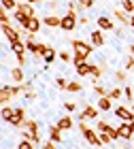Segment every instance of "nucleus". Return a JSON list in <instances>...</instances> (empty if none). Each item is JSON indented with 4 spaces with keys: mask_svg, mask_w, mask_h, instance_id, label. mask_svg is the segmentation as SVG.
<instances>
[{
    "mask_svg": "<svg viewBox=\"0 0 134 149\" xmlns=\"http://www.w3.org/2000/svg\"><path fill=\"white\" fill-rule=\"evenodd\" d=\"M113 115L119 119V121H134V113L132 109H128V107H124V104H119L113 109Z\"/></svg>",
    "mask_w": 134,
    "mask_h": 149,
    "instance_id": "nucleus-8",
    "label": "nucleus"
},
{
    "mask_svg": "<svg viewBox=\"0 0 134 149\" xmlns=\"http://www.w3.org/2000/svg\"><path fill=\"white\" fill-rule=\"evenodd\" d=\"M130 28L134 30V15H130Z\"/></svg>",
    "mask_w": 134,
    "mask_h": 149,
    "instance_id": "nucleus-47",
    "label": "nucleus"
},
{
    "mask_svg": "<svg viewBox=\"0 0 134 149\" xmlns=\"http://www.w3.org/2000/svg\"><path fill=\"white\" fill-rule=\"evenodd\" d=\"M9 49H11L13 56H15V60L26 58V53H28V49H26V40H15V43H9Z\"/></svg>",
    "mask_w": 134,
    "mask_h": 149,
    "instance_id": "nucleus-12",
    "label": "nucleus"
},
{
    "mask_svg": "<svg viewBox=\"0 0 134 149\" xmlns=\"http://www.w3.org/2000/svg\"><path fill=\"white\" fill-rule=\"evenodd\" d=\"M70 49L75 53V58H72V66L85 62V60H90L92 51H94V45L87 43V40H81V38H70Z\"/></svg>",
    "mask_w": 134,
    "mask_h": 149,
    "instance_id": "nucleus-1",
    "label": "nucleus"
},
{
    "mask_svg": "<svg viewBox=\"0 0 134 149\" xmlns=\"http://www.w3.org/2000/svg\"><path fill=\"white\" fill-rule=\"evenodd\" d=\"M130 109H132V113H134V102H132V107H130Z\"/></svg>",
    "mask_w": 134,
    "mask_h": 149,
    "instance_id": "nucleus-51",
    "label": "nucleus"
},
{
    "mask_svg": "<svg viewBox=\"0 0 134 149\" xmlns=\"http://www.w3.org/2000/svg\"><path fill=\"white\" fill-rule=\"evenodd\" d=\"M2 34L9 43H15V40H24V34H22V28H13L11 24L2 26Z\"/></svg>",
    "mask_w": 134,
    "mask_h": 149,
    "instance_id": "nucleus-7",
    "label": "nucleus"
},
{
    "mask_svg": "<svg viewBox=\"0 0 134 149\" xmlns=\"http://www.w3.org/2000/svg\"><path fill=\"white\" fill-rule=\"evenodd\" d=\"M28 117V113H26V107H13V113H11V119L6 121V126L15 128V130H22L24 121Z\"/></svg>",
    "mask_w": 134,
    "mask_h": 149,
    "instance_id": "nucleus-2",
    "label": "nucleus"
},
{
    "mask_svg": "<svg viewBox=\"0 0 134 149\" xmlns=\"http://www.w3.org/2000/svg\"><path fill=\"white\" fill-rule=\"evenodd\" d=\"M28 2H32V4H43L45 0H28Z\"/></svg>",
    "mask_w": 134,
    "mask_h": 149,
    "instance_id": "nucleus-46",
    "label": "nucleus"
},
{
    "mask_svg": "<svg viewBox=\"0 0 134 149\" xmlns=\"http://www.w3.org/2000/svg\"><path fill=\"white\" fill-rule=\"evenodd\" d=\"M113 19H117V22L122 24L124 28H130V15L122 9V6H117V9L113 11Z\"/></svg>",
    "mask_w": 134,
    "mask_h": 149,
    "instance_id": "nucleus-19",
    "label": "nucleus"
},
{
    "mask_svg": "<svg viewBox=\"0 0 134 149\" xmlns=\"http://www.w3.org/2000/svg\"><path fill=\"white\" fill-rule=\"evenodd\" d=\"M100 111L96 104H90V102H85V107L81 109V113H79V121H87V119H94L96 121L98 117H100Z\"/></svg>",
    "mask_w": 134,
    "mask_h": 149,
    "instance_id": "nucleus-5",
    "label": "nucleus"
},
{
    "mask_svg": "<svg viewBox=\"0 0 134 149\" xmlns=\"http://www.w3.org/2000/svg\"><path fill=\"white\" fill-rule=\"evenodd\" d=\"M66 6H68V13H75V15H81V11H85L83 6L77 2V0H70V2L66 4Z\"/></svg>",
    "mask_w": 134,
    "mask_h": 149,
    "instance_id": "nucleus-27",
    "label": "nucleus"
},
{
    "mask_svg": "<svg viewBox=\"0 0 134 149\" xmlns=\"http://www.w3.org/2000/svg\"><path fill=\"white\" fill-rule=\"evenodd\" d=\"M102 74H104V70L100 68L98 64H94V66H92V74H90V79H92V85H94V83H100Z\"/></svg>",
    "mask_w": 134,
    "mask_h": 149,
    "instance_id": "nucleus-23",
    "label": "nucleus"
},
{
    "mask_svg": "<svg viewBox=\"0 0 134 149\" xmlns=\"http://www.w3.org/2000/svg\"><path fill=\"white\" fill-rule=\"evenodd\" d=\"M56 85H58L62 92H66V87H68V81H66V77H56Z\"/></svg>",
    "mask_w": 134,
    "mask_h": 149,
    "instance_id": "nucleus-41",
    "label": "nucleus"
},
{
    "mask_svg": "<svg viewBox=\"0 0 134 149\" xmlns=\"http://www.w3.org/2000/svg\"><path fill=\"white\" fill-rule=\"evenodd\" d=\"M109 94V90L102 85V83H94V96L96 98H100V96H106Z\"/></svg>",
    "mask_w": 134,
    "mask_h": 149,
    "instance_id": "nucleus-32",
    "label": "nucleus"
},
{
    "mask_svg": "<svg viewBox=\"0 0 134 149\" xmlns=\"http://www.w3.org/2000/svg\"><path fill=\"white\" fill-rule=\"evenodd\" d=\"M66 92H68V94H79V96H81V94H83V85L79 83V81H68Z\"/></svg>",
    "mask_w": 134,
    "mask_h": 149,
    "instance_id": "nucleus-24",
    "label": "nucleus"
},
{
    "mask_svg": "<svg viewBox=\"0 0 134 149\" xmlns=\"http://www.w3.org/2000/svg\"><path fill=\"white\" fill-rule=\"evenodd\" d=\"M119 6H122L128 15H134V0H122V2H119Z\"/></svg>",
    "mask_w": 134,
    "mask_h": 149,
    "instance_id": "nucleus-31",
    "label": "nucleus"
},
{
    "mask_svg": "<svg viewBox=\"0 0 134 149\" xmlns=\"http://www.w3.org/2000/svg\"><path fill=\"white\" fill-rule=\"evenodd\" d=\"M11 98H13V94H11V85H2V90H0V104H11Z\"/></svg>",
    "mask_w": 134,
    "mask_h": 149,
    "instance_id": "nucleus-22",
    "label": "nucleus"
},
{
    "mask_svg": "<svg viewBox=\"0 0 134 149\" xmlns=\"http://www.w3.org/2000/svg\"><path fill=\"white\" fill-rule=\"evenodd\" d=\"M92 66H94V64H90L87 60H85V62H81V64H77V66H75L77 77H90V74H92Z\"/></svg>",
    "mask_w": 134,
    "mask_h": 149,
    "instance_id": "nucleus-20",
    "label": "nucleus"
},
{
    "mask_svg": "<svg viewBox=\"0 0 134 149\" xmlns=\"http://www.w3.org/2000/svg\"><path fill=\"white\" fill-rule=\"evenodd\" d=\"M41 149H58V143H56V141H51V139H47L45 143L41 145Z\"/></svg>",
    "mask_w": 134,
    "mask_h": 149,
    "instance_id": "nucleus-44",
    "label": "nucleus"
},
{
    "mask_svg": "<svg viewBox=\"0 0 134 149\" xmlns=\"http://www.w3.org/2000/svg\"><path fill=\"white\" fill-rule=\"evenodd\" d=\"M79 26H83V28H85V26H90V17L87 15H81V17H79Z\"/></svg>",
    "mask_w": 134,
    "mask_h": 149,
    "instance_id": "nucleus-45",
    "label": "nucleus"
},
{
    "mask_svg": "<svg viewBox=\"0 0 134 149\" xmlns=\"http://www.w3.org/2000/svg\"><path fill=\"white\" fill-rule=\"evenodd\" d=\"M109 98H113V100H119L124 96V87H119V85H113L111 90H109V94H106Z\"/></svg>",
    "mask_w": 134,
    "mask_h": 149,
    "instance_id": "nucleus-26",
    "label": "nucleus"
},
{
    "mask_svg": "<svg viewBox=\"0 0 134 149\" xmlns=\"http://www.w3.org/2000/svg\"><path fill=\"white\" fill-rule=\"evenodd\" d=\"M128 53H132V56H134V43H130V49H128Z\"/></svg>",
    "mask_w": 134,
    "mask_h": 149,
    "instance_id": "nucleus-48",
    "label": "nucleus"
},
{
    "mask_svg": "<svg viewBox=\"0 0 134 149\" xmlns=\"http://www.w3.org/2000/svg\"><path fill=\"white\" fill-rule=\"evenodd\" d=\"M96 107L102 113H111L115 107H113V98H109V96H100V98H96Z\"/></svg>",
    "mask_w": 134,
    "mask_h": 149,
    "instance_id": "nucleus-18",
    "label": "nucleus"
},
{
    "mask_svg": "<svg viewBox=\"0 0 134 149\" xmlns=\"http://www.w3.org/2000/svg\"><path fill=\"white\" fill-rule=\"evenodd\" d=\"M0 4H2V9H6V11L17 9V0H0Z\"/></svg>",
    "mask_w": 134,
    "mask_h": 149,
    "instance_id": "nucleus-37",
    "label": "nucleus"
},
{
    "mask_svg": "<svg viewBox=\"0 0 134 149\" xmlns=\"http://www.w3.org/2000/svg\"><path fill=\"white\" fill-rule=\"evenodd\" d=\"M94 128H96V130L98 132H109V128H111V124H109V121H106V119H96V124H94Z\"/></svg>",
    "mask_w": 134,
    "mask_h": 149,
    "instance_id": "nucleus-28",
    "label": "nucleus"
},
{
    "mask_svg": "<svg viewBox=\"0 0 134 149\" xmlns=\"http://www.w3.org/2000/svg\"><path fill=\"white\" fill-rule=\"evenodd\" d=\"M56 124H58V128H60L62 132H70L72 128H75V119H72L70 113H68V115H62V117H58Z\"/></svg>",
    "mask_w": 134,
    "mask_h": 149,
    "instance_id": "nucleus-14",
    "label": "nucleus"
},
{
    "mask_svg": "<svg viewBox=\"0 0 134 149\" xmlns=\"http://www.w3.org/2000/svg\"><path fill=\"white\" fill-rule=\"evenodd\" d=\"M26 30L30 32V34H38L43 28H45V24H43V17H38V15H34V17H30L28 19V24L24 26Z\"/></svg>",
    "mask_w": 134,
    "mask_h": 149,
    "instance_id": "nucleus-9",
    "label": "nucleus"
},
{
    "mask_svg": "<svg viewBox=\"0 0 134 149\" xmlns=\"http://www.w3.org/2000/svg\"><path fill=\"white\" fill-rule=\"evenodd\" d=\"M72 58H75V53H70V51H66V49H62V51L58 53V60H60L62 64H70Z\"/></svg>",
    "mask_w": 134,
    "mask_h": 149,
    "instance_id": "nucleus-25",
    "label": "nucleus"
},
{
    "mask_svg": "<svg viewBox=\"0 0 134 149\" xmlns=\"http://www.w3.org/2000/svg\"><path fill=\"white\" fill-rule=\"evenodd\" d=\"M0 22H2V26L11 24V17H9V11H6V9H2V11H0Z\"/></svg>",
    "mask_w": 134,
    "mask_h": 149,
    "instance_id": "nucleus-43",
    "label": "nucleus"
},
{
    "mask_svg": "<svg viewBox=\"0 0 134 149\" xmlns=\"http://www.w3.org/2000/svg\"><path fill=\"white\" fill-rule=\"evenodd\" d=\"M11 113H13V107L11 104H2V121L4 124L11 119Z\"/></svg>",
    "mask_w": 134,
    "mask_h": 149,
    "instance_id": "nucleus-38",
    "label": "nucleus"
},
{
    "mask_svg": "<svg viewBox=\"0 0 134 149\" xmlns=\"http://www.w3.org/2000/svg\"><path fill=\"white\" fill-rule=\"evenodd\" d=\"M17 149H36V145L32 143V141H28V139H19Z\"/></svg>",
    "mask_w": 134,
    "mask_h": 149,
    "instance_id": "nucleus-34",
    "label": "nucleus"
},
{
    "mask_svg": "<svg viewBox=\"0 0 134 149\" xmlns=\"http://www.w3.org/2000/svg\"><path fill=\"white\" fill-rule=\"evenodd\" d=\"M96 26H98L102 32H115V28H117L109 15H98V17H96Z\"/></svg>",
    "mask_w": 134,
    "mask_h": 149,
    "instance_id": "nucleus-10",
    "label": "nucleus"
},
{
    "mask_svg": "<svg viewBox=\"0 0 134 149\" xmlns=\"http://www.w3.org/2000/svg\"><path fill=\"white\" fill-rule=\"evenodd\" d=\"M17 11L26 13L28 17H34V15H36V9H34V4H32V2H28V0H24V2H17Z\"/></svg>",
    "mask_w": 134,
    "mask_h": 149,
    "instance_id": "nucleus-21",
    "label": "nucleus"
},
{
    "mask_svg": "<svg viewBox=\"0 0 134 149\" xmlns=\"http://www.w3.org/2000/svg\"><path fill=\"white\" fill-rule=\"evenodd\" d=\"M100 141H102V145H106V147L115 143V139H113V136H111L109 132H100Z\"/></svg>",
    "mask_w": 134,
    "mask_h": 149,
    "instance_id": "nucleus-39",
    "label": "nucleus"
},
{
    "mask_svg": "<svg viewBox=\"0 0 134 149\" xmlns=\"http://www.w3.org/2000/svg\"><path fill=\"white\" fill-rule=\"evenodd\" d=\"M130 126H132V130H134V121H130Z\"/></svg>",
    "mask_w": 134,
    "mask_h": 149,
    "instance_id": "nucleus-49",
    "label": "nucleus"
},
{
    "mask_svg": "<svg viewBox=\"0 0 134 149\" xmlns=\"http://www.w3.org/2000/svg\"><path fill=\"white\" fill-rule=\"evenodd\" d=\"M77 2L81 4L85 11H90V9H94V6H96V0H77Z\"/></svg>",
    "mask_w": 134,
    "mask_h": 149,
    "instance_id": "nucleus-42",
    "label": "nucleus"
},
{
    "mask_svg": "<svg viewBox=\"0 0 134 149\" xmlns=\"http://www.w3.org/2000/svg\"><path fill=\"white\" fill-rule=\"evenodd\" d=\"M9 74H11V81L13 83H24L26 81V70H24V66H13V68L9 70Z\"/></svg>",
    "mask_w": 134,
    "mask_h": 149,
    "instance_id": "nucleus-17",
    "label": "nucleus"
},
{
    "mask_svg": "<svg viewBox=\"0 0 134 149\" xmlns=\"http://www.w3.org/2000/svg\"><path fill=\"white\" fill-rule=\"evenodd\" d=\"M13 17H15V22H19V26H26V24H28V15H26V13H22V11H13Z\"/></svg>",
    "mask_w": 134,
    "mask_h": 149,
    "instance_id": "nucleus-29",
    "label": "nucleus"
},
{
    "mask_svg": "<svg viewBox=\"0 0 134 149\" xmlns=\"http://www.w3.org/2000/svg\"><path fill=\"white\" fill-rule=\"evenodd\" d=\"M109 149H115V145H109Z\"/></svg>",
    "mask_w": 134,
    "mask_h": 149,
    "instance_id": "nucleus-50",
    "label": "nucleus"
},
{
    "mask_svg": "<svg viewBox=\"0 0 134 149\" xmlns=\"http://www.w3.org/2000/svg\"><path fill=\"white\" fill-rule=\"evenodd\" d=\"M81 136H83V141L90 147H104L102 141H100V132L96 130V128H85V130L81 132Z\"/></svg>",
    "mask_w": 134,
    "mask_h": 149,
    "instance_id": "nucleus-4",
    "label": "nucleus"
},
{
    "mask_svg": "<svg viewBox=\"0 0 134 149\" xmlns=\"http://www.w3.org/2000/svg\"><path fill=\"white\" fill-rule=\"evenodd\" d=\"M24 100L26 102H34V100H38V92L36 90H28L24 94Z\"/></svg>",
    "mask_w": 134,
    "mask_h": 149,
    "instance_id": "nucleus-35",
    "label": "nucleus"
},
{
    "mask_svg": "<svg viewBox=\"0 0 134 149\" xmlns=\"http://www.w3.org/2000/svg\"><path fill=\"white\" fill-rule=\"evenodd\" d=\"M113 74H115L117 83H126V81H128V70H126V68H119V70H115Z\"/></svg>",
    "mask_w": 134,
    "mask_h": 149,
    "instance_id": "nucleus-30",
    "label": "nucleus"
},
{
    "mask_svg": "<svg viewBox=\"0 0 134 149\" xmlns=\"http://www.w3.org/2000/svg\"><path fill=\"white\" fill-rule=\"evenodd\" d=\"M90 43L94 47H98V49H102V47L106 45V38H104V34H102V30H100V28L90 32Z\"/></svg>",
    "mask_w": 134,
    "mask_h": 149,
    "instance_id": "nucleus-15",
    "label": "nucleus"
},
{
    "mask_svg": "<svg viewBox=\"0 0 134 149\" xmlns=\"http://www.w3.org/2000/svg\"><path fill=\"white\" fill-rule=\"evenodd\" d=\"M117 130H119V139L122 141H128V143L134 141V130H132L130 121H122V124L117 126Z\"/></svg>",
    "mask_w": 134,
    "mask_h": 149,
    "instance_id": "nucleus-11",
    "label": "nucleus"
},
{
    "mask_svg": "<svg viewBox=\"0 0 134 149\" xmlns=\"http://www.w3.org/2000/svg\"><path fill=\"white\" fill-rule=\"evenodd\" d=\"M43 24H45V28L56 30V28L62 26V17L56 15V13H47V15H43Z\"/></svg>",
    "mask_w": 134,
    "mask_h": 149,
    "instance_id": "nucleus-13",
    "label": "nucleus"
},
{
    "mask_svg": "<svg viewBox=\"0 0 134 149\" xmlns=\"http://www.w3.org/2000/svg\"><path fill=\"white\" fill-rule=\"evenodd\" d=\"M62 109H64L66 113H75V111L79 109V104H77V102H72V100H66V102L62 104Z\"/></svg>",
    "mask_w": 134,
    "mask_h": 149,
    "instance_id": "nucleus-36",
    "label": "nucleus"
},
{
    "mask_svg": "<svg viewBox=\"0 0 134 149\" xmlns=\"http://www.w3.org/2000/svg\"><path fill=\"white\" fill-rule=\"evenodd\" d=\"M124 98L128 100L130 104L134 102V87H132V85H126V87H124Z\"/></svg>",
    "mask_w": 134,
    "mask_h": 149,
    "instance_id": "nucleus-33",
    "label": "nucleus"
},
{
    "mask_svg": "<svg viewBox=\"0 0 134 149\" xmlns=\"http://www.w3.org/2000/svg\"><path fill=\"white\" fill-rule=\"evenodd\" d=\"M58 53L60 51H56V47H53V45L41 40V53H38V56H41V60H43L45 64H53L58 60Z\"/></svg>",
    "mask_w": 134,
    "mask_h": 149,
    "instance_id": "nucleus-3",
    "label": "nucleus"
},
{
    "mask_svg": "<svg viewBox=\"0 0 134 149\" xmlns=\"http://www.w3.org/2000/svg\"><path fill=\"white\" fill-rule=\"evenodd\" d=\"M47 134H49V139L51 141H56V143H64V132L58 128V124H49L47 126Z\"/></svg>",
    "mask_w": 134,
    "mask_h": 149,
    "instance_id": "nucleus-16",
    "label": "nucleus"
},
{
    "mask_svg": "<svg viewBox=\"0 0 134 149\" xmlns=\"http://www.w3.org/2000/svg\"><path fill=\"white\" fill-rule=\"evenodd\" d=\"M124 68L126 70H134V56L132 53H128V58L124 60Z\"/></svg>",
    "mask_w": 134,
    "mask_h": 149,
    "instance_id": "nucleus-40",
    "label": "nucleus"
},
{
    "mask_svg": "<svg viewBox=\"0 0 134 149\" xmlns=\"http://www.w3.org/2000/svg\"><path fill=\"white\" fill-rule=\"evenodd\" d=\"M132 149H134V147H132Z\"/></svg>",
    "mask_w": 134,
    "mask_h": 149,
    "instance_id": "nucleus-52",
    "label": "nucleus"
},
{
    "mask_svg": "<svg viewBox=\"0 0 134 149\" xmlns=\"http://www.w3.org/2000/svg\"><path fill=\"white\" fill-rule=\"evenodd\" d=\"M77 26H79V17L75 13H64L62 15V26H60L62 32H75Z\"/></svg>",
    "mask_w": 134,
    "mask_h": 149,
    "instance_id": "nucleus-6",
    "label": "nucleus"
}]
</instances>
